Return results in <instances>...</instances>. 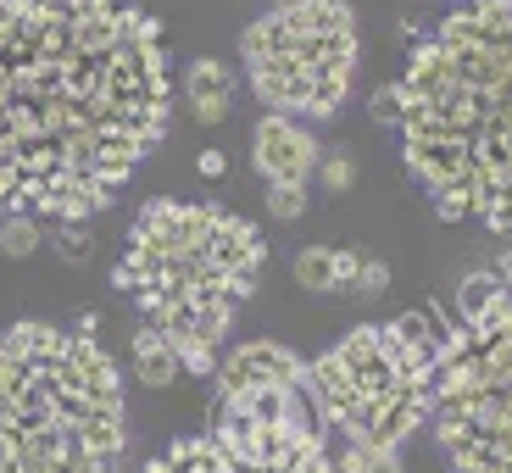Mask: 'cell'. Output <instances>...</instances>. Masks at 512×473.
<instances>
[{"instance_id":"cell-1","label":"cell","mask_w":512,"mask_h":473,"mask_svg":"<svg viewBox=\"0 0 512 473\" xmlns=\"http://www.w3.org/2000/svg\"><path fill=\"white\" fill-rule=\"evenodd\" d=\"M167 134L162 28L117 0H0V206L84 223Z\"/></svg>"},{"instance_id":"cell-2","label":"cell","mask_w":512,"mask_h":473,"mask_svg":"<svg viewBox=\"0 0 512 473\" xmlns=\"http://www.w3.org/2000/svg\"><path fill=\"white\" fill-rule=\"evenodd\" d=\"M401 151L446 223L512 234V0H474L412 51L396 84Z\"/></svg>"},{"instance_id":"cell-3","label":"cell","mask_w":512,"mask_h":473,"mask_svg":"<svg viewBox=\"0 0 512 473\" xmlns=\"http://www.w3.org/2000/svg\"><path fill=\"white\" fill-rule=\"evenodd\" d=\"M268 268L262 229L206 201H151L134 218L117 262V290L140 301L145 323L167 334L184 373H218V346L240 301Z\"/></svg>"},{"instance_id":"cell-4","label":"cell","mask_w":512,"mask_h":473,"mask_svg":"<svg viewBox=\"0 0 512 473\" xmlns=\"http://www.w3.org/2000/svg\"><path fill=\"white\" fill-rule=\"evenodd\" d=\"M123 446V379L90 329L0 334V473H117Z\"/></svg>"},{"instance_id":"cell-5","label":"cell","mask_w":512,"mask_h":473,"mask_svg":"<svg viewBox=\"0 0 512 473\" xmlns=\"http://www.w3.org/2000/svg\"><path fill=\"white\" fill-rule=\"evenodd\" d=\"M435 362L440 340L423 318L362 323L312 362V407L346 446L401 451L435 418Z\"/></svg>"},{"instance_id":"cell-6","label":"cell","mask_w":512,"mask_h":473,"mask_svg":"<svg viewBox=\"0 0 512 473\" xmlns=\"http://www.w3.org/2000/svg\"><path fill=\"white\" fill-rule=\"evenodd\" d=\"M435 435L457 473H512V279L468 301L440 340Z\"/></svg>"},{"instance_id":"cell-7","label":"cell","mask_w":512,"mask_h":473,"mask_svg":"<svg viewBox=\"0 0 512 473\" xmlns=\"http://www.w3.org/2000/svg\"><path fill=\"white\" fill-rule=\"evenodd\" d=\"M240 62L279 117H329L357 73V17L346 0H279L240 34Z\"/></svg>"},{"instance_id":"cell-8","label":"cell","mask_w":512,"mask_h":473,"mask_svg":"<svg viewBox=\"0 0 512 473\" xmlns=\"http://www.w3.org/2000/svg\"><path fill=\"white\" fill-rule=\"evenodd\" d=\"M145 473H334L307 390L212 401V429L167 446Z\"/></svg>"},{"instance_id":"cell-9","label":"cell","mask_w":512,"mask_h":473,"mask_svg":"<svg viewBox=\"0 0 512 473\" xmlns=\"http://www.w3.org/2000/svg\"><path fill=\"white\" fill-rule=\"evenodd\" d=\"M251 390H307L312 396V368L279 340H251L234 346L229 362L218 368V401L223 396H251Z\"/></svg>"},{"instance_id":"cell-10","label":"cell","mask_w":512,"mask_h":473,"mask_svg":"<svg viewBox=\"0 0 512 473\" xmlns=\"http://www.w3.org/2000/svg\"><path fill=\"white\" fill-rule=\"evenodd\" d=\"M251 162L256 173H262V184H290V190H307V179L318 173L323 162V145L312 140L301 123H290V117H262L251 134Z\"/></svg>"},{"instance_id":"cell-11","label":"cell","mask_w":512,"mask_h":473,"mask_svg":"<svg viewBox=\"0 0 512 473\" xmlns=\"http://www.w3.org/2000/svg\"><path fill=\"white\" fill-rule=\"evenodd\" d=\"M184 95H190L201 123H223L229 106H234V73L218 56H195V62L184 67Z\"/></svg>"},{"instance_id":"cell-12","label":"cell","mask_w":512,"mask_h":473,"mask_svg":"<svg viewBox=\"0 0 512 473\" xmlns=\"http://www.w3.org/2000/svg\"><path fill=\"white\" fill-rule=\"evenodd\" d=\"M179 373H184L179 351L167 346L162 329H151V323H145V329L134 334V379L151 384V390H162V384H173Z\"/></svg>"},{"instance_id":"cell-13","label":"cell","mask_w":512,"mask_h":473,"mask_svg":"<svg viewBox=\"0 0 512 473\" xmlns=\"http://www.w3.org/2000/svg\"><path fill=\"white\" fill-rule=\"evenodd\" d=\"M384 284H390V268H384L373 251H334V290L379 295Z\"/></svg>"},{"instance_id":"cell-14","label":"cell","mask_w":512,"mask_h":473,"mask_svg":"<svg viewBox=\"0 0 512 473\" xmlns=\"http://www.w3.org/2000/svg\"><path fill=\"white\" fill-rule=\"evenodd\" d=\"M39 245H45V223L28 218V212H6V223H0V251L12 256V262H23V256H39Z\"/></svg>"},{"instance_id":"cell-15","label":"cell","mask_w":512,"mask_h":473,"mask_svg":"<svg viewBox=\"0 0 512 473\" xmlns=\"http://www.w3.org/2000/svg\"><path fill=\"white\" fill-rule=\"evenodd\" d=\"M295 284L329 295L334 290V245H301L295 251Z\"/></svg>"},{"instance_id":"cell-16","label":"cell","mask_w":512,"mask_h":473,"mask_svg":"<svg viewBox=\"0 0 512 473\" xmlns=\"http://www.w3.org/2000/svg\"><path fill=\"white\" fill-rule=\"evenodd\" d=\"M45 245H56V251H62L67 268H84V262H90V251H95V240H90V229H84V223H56V229H45Z\"/></svg>"},{"instance_id":"cell-17","label":"cell","mask_w":512,"mask_h":473,"mask_svg":"<svg viewBox=\"0 0 512 473\" xmlns=\"http://www.w3.org/2000/svg\"><path fill=\"white\" fill-rule=\"evenodd\" d=\"M346 473H401V451H379V446H346L340 457Z\"/></svg>"},{"instance_id":"cell-18","label":"cell","mask_w":512,"mask_h":473,"mask_svg":"<svg viewBox=\"0 0 512 473\" xmlns=\"http://www.w3.org/2000/svg\"><path fill=\"white\" fill-rule=\"evenodd\" d=\"M318 179L329 184V190H351V179H357V162H351V151H323Z\"/></svg>"},{"instance_id":"cell-19","label":"cell","mask_w":512,"mask_h":473,"mask_svg":"<svg viewBox=\"0 0 512 473\" xmlns=\"http://www.w3.org/2000/svg\"><path fill=\"white\" fill-rule=\"evenodd\" d=\"M268 212H273L279 223L301 218V212H307V190H290V184H268Z\"/></svg>"},{"instance_id":"cell-20","label":"cell","mask_w":512,"mask_h":473,"mask_svg":"<svg viewBox=\"0 0 512 473\" xmlns=\"http://www.w3.org/2000/svg\"><path fill=\"white\" fill-rule=\"evenodd\" d=\"M201 173H206V179H223V173H229V156H223V151H201Z\"/></svg>"}]
</instances>
